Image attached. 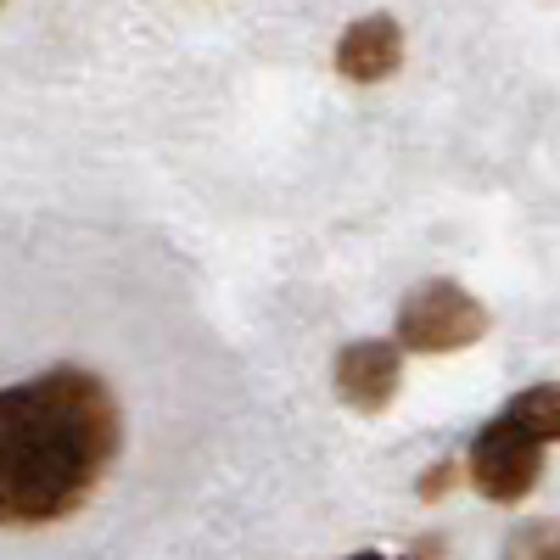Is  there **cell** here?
Here are the masks:
<instances>
[{"label": "cell", "mask_w": 560, "mask_h": 560, "mask_svg": "<svg viewBox=\"0 0 560 560\" xmlns=\"http://www.w3.org/2000/svg\"><path fill=\"white\" fill-rule=\"evenodd\" d=\"M124 420L90 370H45L0 393V527H51L113 471Z\"/></svg>", "instance_id": "1"}, {"label": "cell", "mask_w": 560, "mask_h": 560, "mask_svg": "<svg viewBox=\"0 0 560 560\" xmlns=\"http://www.w3.org/2000/svg\"><path fill=\"white\" fill-rule=\"evenodd\" d=\"M488 308L459 287V280H427L398 308V348L409 353H459L482 342Z\"/></svg>", "instance_id": "2"}, {"label": "cell", "mask_w": 560, "mask_h": 560, "mask_svg": "<svg viewBox=\"0 0 560 560\" xmlns=\"http://www.w3.org/2000/svg\"><path fill=\"white\" fill-rule=\"evenodd\" d=\"M465 477H471V488L493 504H522L544 477V448L499 415L493 427L477 432L471 459H465Z\"/></svg>", "instance_id": "3"}, {"label": "cell", "mask_w": 560, "mask_h": 560, "mask_svg": "<svg viewBox=\"0 0 560 560\" xmlns=\"http://www.w3.org/2000/svg\"><path fill=\"white\" fill-rule=\"evenodd\" d=\"M404 387V353L393 342H348L337 353V398L359 415H382Z\"/></svg>", "instance_id": "4"}, {"label": "cell", "mask_w": 560, "mask_h": 560, "mask_svg": "<svg viewBox=\"0 0 560 560\" xmlns=\"http://www.w3.org/2000/svg\"><path fill=\"white\" fill-rule=\"evenodd\" d=\"M404 62V28L393 18H359L342 39H337V73L353 84H382L393 79Z\"/></svg>", "instance_id": "5"}, {"label": "cell", "mask_w": 560, "mask_h": 560, "mask_svg": "<svg viewBox=\"0 0 560 560\" xmlns=\"http://www.w3.org/2000/svg\"><path fill=\"white\" fill-rule=\"evenodd\" d=\"M504 420L516 432H527L538 448L544 443H560V382H538L527 393H516L504 404Z\"/></svg>", "instance_id": "6"}, {"label": "cell", "mask_w": 560, "mask_h": 560, "mask_svg": "<svg viewBox=\"0 0 560 560\" xmlns=\"http://www.w3.org/2000/svg\"><path fill=\"white\" fill-rule=\"evenodd\" d=\"M504 560H560V522H549V516L522 522L504 544Z\"/></svg>", "instance_id": "7"}, {"label": "cell", "mask_w": 560, "mask_h": 560, "mask_svg": "<svg viewBox=\"0 0 560 560\" xmlns=\"http://www.w3.org/2000/svg\"><path fill=\"white\" fill-rule=\"evenodd\" d=\"M353 560H382V555H353Z\"/></svg>", "instance_id": "8"}]
</instances>
